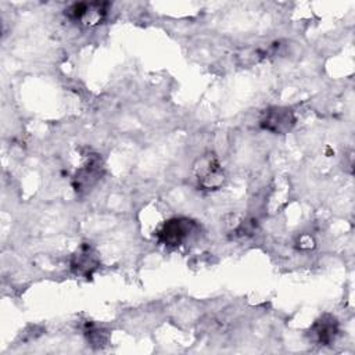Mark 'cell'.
Masks as SVG:
<instances>
[{"mask_svg": "<svg viewBox=\"0 0 355 355\" xmlns=\"http://www.w3.org/2000/svg\"><path fill=\"white\" fill-rule=\"evenodd\" d=\"M194 172L198 180V184L204 190H215L220 187L225 182L223 169L218 158L212 154H207L201 157L194 165Z\"/></svg>", "mask_w": 355, "mask_h": 355, "instance_id": "cell-1", "label": "cell"}, {"mask_svg": "<svg viewBox=\"0 0 355 355\" xmlns=\"http://www.w3.org/2000/svg\"><path fill=\"white\" fill-rule=\"evenodd\" d=\"M194 227V222L187 218H172L159 227L158 239L168 247H178L189 240Z\"/></svg>", "mask_w": 355, "mask_h": 355, "instance_id": "cell-2", "label": "cell"}, {"mask_svg": "<svg viewBox=\"0 0 355 355\" xmlns=\"http://www.w3.org/2000/svg\"><path fill=\"white\" fill-rule=\"evenodd\" d=\"M294 123L295 116L287 107H270L262 114L259 121L262 129L275 135H284L290 132Z\"/></svg>", "mask_w": 355, "mask_h": 355, "instance_id": "cell-3", "label": "cell"}, {"mask_svg": "<svg viewBox=\"0 0 355 355\" xmlns=\"http://www.w3.org/2000/svg\"><path fill=\"white\" fill-rule=\"evenodd\" d=\"M338 334V323L337 319L330 315L324 313L319 319L315 320V323L311 327V337L322 345L331 344Z\"/></svg>", "mask_w": 355, "mask_h": 355, "instance_id": "cell-4", "label": "cell"}, {"mask_svg": "<svg viewBox=\"0 0 355 355\" xmlns=\"http://www.w3.org/2000/svg\"><path fill=\"white\" fill-rule=\"evenodd\" d=\"M100 175H101L100 161L97 158L92 157L76 171L75 189L79 191L92 189L97 183Z\"/></svg>", "mask_w": 355, "mask_h": 355, "instance_id": "cell-5", "label": "cell"}, {"mask_svg": "<svg viewBox=\"0 0 355 355\" xmlns=\"http://www.w3.org/2000/svg\"><path fill=\"white\" fill-rule=\"evenodd\" d=\"M72 266L78 272H92L96 268V257L89 248H82L72 261Z\"/></svg>", "mask_w": 355, "mask_h": 355, "instance_id": "cell-6", "label": "cell"}]
</instances>
